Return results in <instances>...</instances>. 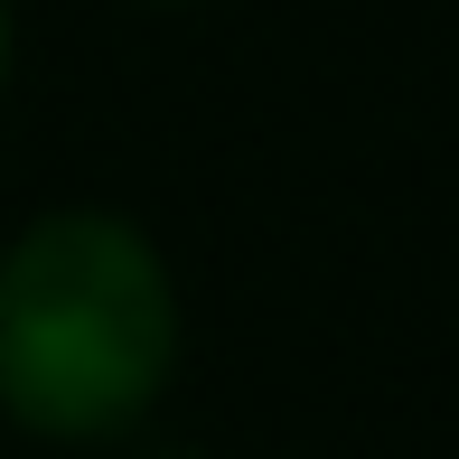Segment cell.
<instances>
[{
	"label": "cell",
	"mask_w": 459,
	"mask_h": 459,
	"mask_svg": "<svg viewBox=\"0 0 459 459\" xmlns=\"http://www.w3.org/2000/svg\"><path fill=\"white\" fill-rule=\"evenodd\" d=\"M0 75H10V10H0Z\"/></svg>",
	"instance_id": "cell-2"
},
{
	"label": "cell",
	"mask_w": 459,
	"mask_h": 459,
	"mask_svg": "<svg viewBox=\"0 0 459 459\" xmlns=\"http://www.w3.org/2000/svg\"><path fill=\"white\" fill-rule=\"evenodd\" d=\"M178 309L122 216H48L0 263V403L29 431H122L160 394Z\"/></svg>",
	"instance_id": "cell-1"
}]
</instances>
